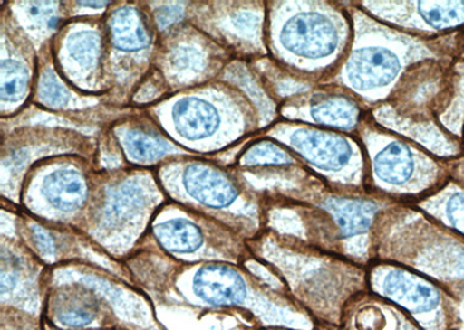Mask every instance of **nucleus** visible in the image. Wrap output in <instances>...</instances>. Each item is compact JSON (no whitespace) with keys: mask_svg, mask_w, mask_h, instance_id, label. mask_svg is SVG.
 <instances>
[{"mask_svg":"<svg viewBox=\"0 0 464 330\" xmlns=\"http://www.w3.org/2000/svg\"><path fill=\"white\" fill-rule=\"evenodd\" d=\"M288 6L277 28V44L288 61L322 68L334 63L346 47V24L341 15L312 3Z\"/></svg>","mask_w":464,"mask_h":330,"instance_id":"f257e3e1","label":"nucleus"},{"mask_svg":"<svg viewBox=\"0 0 464 330\" xmlns=\"http://www.w3.org/2000/svg\"><path fill=\"white\" fill-rule=\"evenodd\" d=\"M405 63V52L397 44L381 40L359 44L346 60L343 82L360 96L381 97L397 80Z\"/></svg>","mask_w":464,"mask_h":330,"instance_id":"f03ea898","label":"nucleus"},{"mask_svg":"<svg viewBox=\"0 0 464 330\" xmlns=\"http://www.w3.org/2000/svg\"><path fill=\"white\" fill-rule=\"evenodd\" d=\"M285 143L314 168L326 174L353 173L360 156L353 142L342 135L314 127H290Z\"/></svg>","mask_w":464,"mask_h":330,"instance_id":"7ed1b4c3","label":"nucleus"},{"mask_svg":"<svg viewBox=\"0 0 464 330\" xmlns=\"http://www.w3.org/2000/svg\"><path fill=\"white\" fill-rule=\"evenodd\" d=\"M372 287L376 294L401 305L416 316L437 311L441 304L440 292L420 276L401 268L383 267L374 271Z\"/></svg>","mask_w":464,"mask_h":330,"instance_id":"20e7f679","label":"nucleus"},{"mask_svg":"<svg viewBox=\"0 0 464 330\" xmlns=\"http://www.w3.org/2000/svg\"><path fill=\"white\" fill-rule=\"evenodd\" d=\"M372 167L377 184L389 192L401 193L420 183V174L428 173L424 169L429 163L409 144L392 139L375 152Z\"/></svg>","mask_w":464,"mask_h":330,"instance_id":"39448f33","label":"nucleus"},{"mask_svg":"<svg viewBox=\"0 0 464 330\" xmlns=\"http://www.w3.org/2000/svg\"><path fill=\"white\" fill-rule=\"evenodd\" d=\"M193 291L198 298L214 306L237 305L247 297L243 276L225 264H209L198 269L194 276Z\"/></svg>","mask_w":464,"mask_h":330,"instance_id":"423d86ee","label":"nucleus"},{"mask_svg":"<svg viewBox=\"0 0 464 330\" xmlns=\"http://www.w3.org/2000/svg\"><path fill=\"white\" fill-rule=\"evenodd\" d=\"M186 191L200 203L222 209L234 203L237 188L223 173L206 164H192L184 174Z\"/></svg>","mask_w":464,"mask_h":330,"instance_id":"0eeeda50","label":"nucleus"},{"mask_svg":"<svg viewBox=\"0 0 464 330\" xmlns=\"http://www.w3.org/2000/svg\"><path fill=\"white\" fill-rule=\"evenodd\" d=\"M321 206L333 218L343 238L366 233L379 212L376 202L362 198L330 196Z\"/></svg>","mask_w":464,"mask_h":330,"instance_id":"6e6552de","label":"nucleus"},{"mask_svg":"<svg viewBox=\"0 0 464 330\" xmlns=\"http://www.w3.org/2000/svg\"><path fill=\"white\" fill-rule=\"evenodd\" d=\"M174 126L182 137L198 140L218 130L219 115L209 102L198 98H186L173 107Z\"/></svg>","mask_w":464,"mask_h":330,"instance_id":"1a4fd4ad","label":"nucleus"},{"mask_svg":"<svg viewBox=\"0 0 464 330\" xmlns=\"http://www.w3.org/2000/svg\"><path fill=\"white\" fill-rule=\"evenodd\" d=\"M309 114L319 126L351 131L358 126L362 109L354 99L343 94H322L313 99Z\"/></svg>","mask_w":464,"mask_h":330,"instance_id":"9d476101","label":"nucleus"},{"mask_svg":"<svg viewBox=\"0 0 464 330\" xmlns=\"http://www.w3.org/2000/svg\"><path fill=\"white\" fill-rule=\"evenodd\" d=\"M44 193L53 208L61 212H73L84 204L87 184L81 173L60 169L45 177Z\"/></svg>","mask_w":464,"mask_h":330,"instance_id":"9b49d317","label":"nucleus"},{"mask_svg":"<svg viewBox=\"0 0 464 330\" xmlns=\"http://www.w3.org/2000/svg\"><path fill=\"white\" fill-rule=\"evenodd\" d=\"M110 31L111 40L120 51L138 52L150 44V32L143 16L135 8L122 7L115 11Z\"/></svg>","mask_w":464,"mask_h":330,"instance_id":"f8f14e48","label":"nucleus"},{"mask_svg":"<svg viewBox=\"0 0 464 330\" xmlns=\"http://www.w3.org/2000/svg\"><path fill=\"white\" fill-rule=\"evenodd\" d=\"M155 237L165 250L173 253H193L202 245V233L198 226L184 220H173L157 225Z\"/></svg>","mask_w":464,"mask_h":330,"instance_id":"ddd939ff","label":"nucleus"},{"mask_svg":"<svg viewBox=\"0 0 464 330\" xmlns=\"http://www.w3.org/2000/svg\"><path fill=\"white\" fill-rule=\"evenodd\" d=\"M416 14L422 24L434 30H446L464 24V2H418Z\"/></svg>","mask_w":464,"mask_h":330,"instance_id":"4468645a","label":"nucleus"},{"mask_svg":"<svg viewBox=\"0 0 464 330\" xmlns=\"http://www.w3.org/2000/svg\"><path fill=\"white\" fill-rule=\"evenodd\" d=\"M244 166H285L297 164L295 158L290 156L284 147L267 140L256 143L247 148L240 159Z\"/></svg>","mask_w":464,"mask_h":330,"instance_id":"2eb2a0df","label":"nucleus"},{"mask_svg":"<svg viewBox=\"0 0 464 330\" xmlns=\"http://www.w3.org/2000/svg\"><path fill=\"white\" fill-rule=\"evenodd\" d=\"M124 147L136 162H152L169 150L168 144L163 139L138 130L128 132L124 137Z\"/></svg>","mask_w":464,"mask_h":330,"instance_id":"dca6fc26","label":"nucleus"},{"mask_svg":"<svg viewBox=\"0 0 464 330\" xmlns=\"http://www.w3.org/2000/svg\"><path fill=\"white\" fill-rule=\"evenodd\" d=\"M97 316V307L93 301L84 297L70 298L66 303H61L56 312L57 323L70 328H81L92 324Z\"/></svg>","mask_w":464,"mask_h":330,"instance_id":"f3484780","label":"nucleus"},{"mask_svg":"<svg viewBox=\"0 0 464 330\" xmlns=\"http://www.w3.org/2000/svg\"><path fill=\"white\" fill-rule=\"evenodd\" d=\"M28 81V71L23 64L14 61H3L0 96L4 101L20 100L27 92Z\"/></svg>","mask_w":464,"mask_h":330,"instance_id":"a211bd4d","label":"nucleus"},{"mask_svg":"<svg viewBox=\"0 0 464 330\" xmlns=\"http://www.w3.org/2000/svg\"><path fill=\"white\" fill-rule=\"evenodd\" d=\"M101 47V36L94 32H80L69 37L70 55L82 66H91L97 61Z\"/></svg>","mask_w":464,"mask_h":330,"instance_id":"6ab92c4d","label":"nucleus"},{"mask_svg":"<svg viewBox=\"0 0 464 330\" xmlns=\"http://www.w3.org/2000/svg\"><path fill=\"white\" fill-rule=\"evenodd\" d=\"M40 97L49 106H64L69 100V93L52 71H45L40 81Z\"/></svg>","mask_w":464,"mask_h":330,"instance_id":"aec40b11","label":"nucleus"},{"mask_svg":"<svg viewBox=\"0 0 464 330\" xmlns=\"http://www.w3.org/2000/svg\"><path fill=\"white\" fill-rule=\"evenodd\" d=\"M445 216L450 224L464 234V193H457L449 198L445 205Z\"/></svg>","mask_w":464,"mask_h":330,"instance_id":"412c9836","label":"nucleus"},{"mask_svg":"<svg viewBox=\"0 0 464 330\" xmlns=\"http://www.w3.org/2000/svg\"><path fill=\"white\" fill-rule=\"evenodd\" d=\"M181 8L164 6L157 12L156 18L161 27H168L169 24L178 22V20L181 18Z\"/></svg>","mask_w":464,"mask_h":330,"instance_id":"4be33fe9","label":"nucleus"},{"mask_svg":"<svg viewBox=\"0 0 464 330\" xmlns=\"http://www.w3.org/2000/svg\"><path fill=\"white\" fill-rule=\"evenodd\" d=\"M34 235L37 246L44 255H48V257H52L55 249H53V242L52 238L49 237L48 232H45L43 229L35 228Z\"/></svg>","mask_w":464,"mask_h":330,"instance_id":"5701e85b","label":"nucleus"},{"mask_svg":"<svg viewBox=\"0 0 464 330\" xmlns=\"http://www.w3.org/2000/svg\"><path fill=\"white\" fill-rule=\"evenodd\" d=\"M81 4H82V5H84V6L102 8V7L107 5V4H109V2H82Z\"/></svg>","mask_w":464,"mask_h":330,"instance_id":"b1692460","label":"nucleus"}]
</instances>
